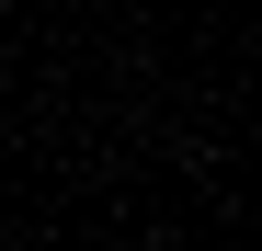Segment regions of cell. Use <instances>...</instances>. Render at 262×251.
<instances>
[]
</instances>
